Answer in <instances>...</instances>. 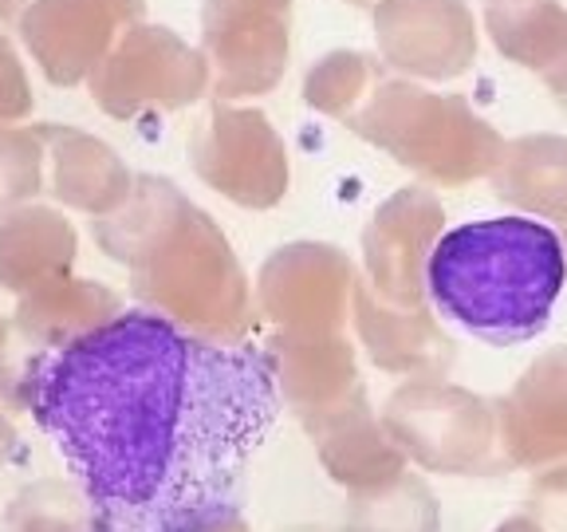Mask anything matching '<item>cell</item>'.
Wrapping results in <instances>:
<instances>
[{
    "mask_svg": "<svg viewBox=\"0 0 567 532\" xmlns=\"http://www.w3.org/2000/svg\"><path fill=\"white\" fill-rule=\"evenodd\" d=\"M28 410L103 532H213L245 505L280 391L265 351L123 312L39 359Z\"/></svg>",
    "mask_w": 567,
    "mask_h": 532,
    "instance_id": "6da1fadb",
    "label": "cell"
},
{
    "mask_svg": "<svg viewBox=\"0 0 567 532\" xmlns=\"http://www.w3.org/2000/svg\"><path fill=\"white\" fill-rule=\"evenodd\" d=\"M567 285V253L536 217H481L453 225L426 256V292L450 324L485 344L536 339Z\"/></svg>",
    "mask_w": 567,
    "mask_h": 532,
    "instance_id": "7a4b0ae2",
    "label": "cell"
}]
</instances>
